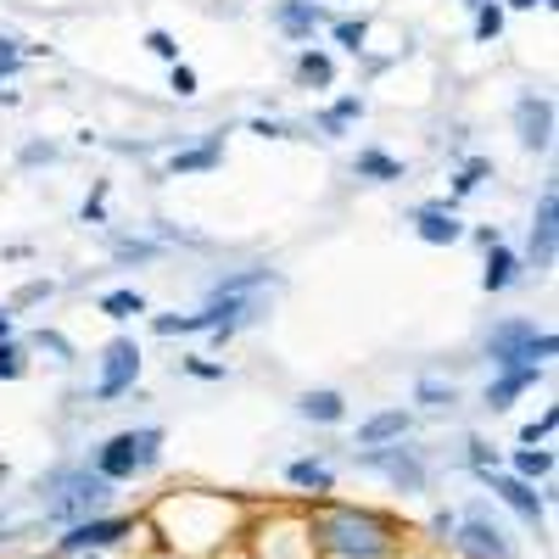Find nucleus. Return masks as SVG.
Here are the masks:
<instances>
[{"instance_id": "obj_1", "label": "nucleus", "mask_w": 559, "mask_h": 559, "mask_svg": "<svg viewBox=\"0 0 559 559\" xmlns=\"http://www.w3.org/2000/svg\"><path fill=\"white\" fill-rule=\"evenodd\" d=\"M146 532L157 537L163 554L179 559H202V554H224L236 537H247V509L224 492H168L146 509Z\"/></svg>"}, {"instance_id": "obj_2", "label": "nucleus", "mask_w": 559, "mask_h": 559, "mask_svg": "<svg viewBox=\"0 0 559 559\" xmlns=\"http://www.w3.org/2000/svg\"><path fill=\"white\" fill-rule=\"evenodd\" d=\"M302 526L313 543V559H403V521L376 503H347V498H313L302 509Z\"/></svg>"}, {"instance_id": "obj_3", "label": "nucleus", "mask_w": 559, "mask_h": 559, "mask_svg": "<svg viewBox=\"0 0 559 559\" xmlns=\"http://www.w3.org/2000/svg\"><path fill=\"white\" fill-rule=\"evenodd\" d=\"M112 503H118V487L90 471V459L51 464V471L34 481V515L45 526H73L84 515H102V509H112Z\"/></svg>"}, {"instance_id": "obj_4", "label": "nucleus", "mask_w": 559, "mask_h": 559, "mask_svg": "<svg viewBox=\"0 0 559 559\" xmlns=\"http://www.w3.org/2000/svg\"><path fill=\"white\" fill-rule=\"evenodd\" d=\"M163 448H168V431L163 426H123L112 437H102L90 448V471L107 476L112 487H129V481H146L163 471Z\"/></svg>"}, {"instance_id": "obj_5", "label": "nucleus", "mask_w": 559, "mask_h": 559, "mask_svg": "<svg viewBox=\"0 0 559 559\" xmlns=\"http://www.w3.org/2000/svg\"><path fill=\"white\" fill-rule=\"evenodd\" d=\"M481 358L492 369H548L559 358V336L548 331V324L526 319V313H503L481 336Z\"/></svg>"}, {"instance_id": "obj_6", "label": "nucleus", "mask_w": 559, "mask_h": 559, "mask_svg": "<svg viewBox=\"0 0 559 559\" xmlns=\"http://www.w3.org/2000/svg\"><path fill=\"white\" fill-rule=\"evenodd\" d=\"M353 471L386 481L403 498H419V492H431V448H419L408 437L381 442V448H353Z\"/></svg>"}, {"instance_id": "obj_7", "label": "nucleus", "mask_w": 559, "mask_h": 559, "mask_svg": "<svg viewBox=\"0 0 559 559\" xmlns=\"http://www.w3.org/2000/svg\"><path fill=\"white\" fill-rule=\"evenodd\" d=\"M448 554L453 559H521V537L492 515V503L476 498V503L459 509V526H453Z\"/></svg>"}, {"instance_id": "obj_8", "label": "nucleus", "mask_w": 559, "mask_h": 559, "mask_svg": "<svg viewBox=\"0 0 559 559\" xmlns=\"http://www.w3.org/2000/svg\"><path fill=\"white\" fill-rule=\"evenodd\" d=\"M146 532V515H123V509H102V515H84V521H73V526H62V537H57V559H73V554H112V548H123L129 537H140Z\"/></svg>"}, {"instance_id": "obj_9", "label": "nucleus", "mask_w": 559, "mask_h": 559, "mask_svg": "<svg viewBox=\"0 0 559 559\" xmlns=\"http://www.w3.org/2000/svg\"><path fill=\"white\" fill-rule=\"evenodd\" d=\"M140 369H146V353H140V342L123 331L102 347L96 358V381H90V403H118L140 386Z\"/></svg>"}, {"instance_id": "obj_10", "label": "nucleus", "mask_w": 559, "mask_h": 559, "mask_svg": "<svg viewBox=\"0 0 559 559\" xmlns=\"http://www.w3.org/2000/svg\"><path fill=\"white\" fill-rule=\"evenodd\" d=\"M521 263H526V274H554V263H559V185H554V179L537 191Z\"/></svg>"}, {"instance_id": "obj_11", "label": "nucleus", "mask_w": 559, "mask_h": 559, "mask_svg": "<svg viewBox=\"0 0 559 559\" xmlns=\"http://www.w3.org/2000/svg\"><path fill=\"white\" fill-rule=\"evenodd\" d=\"M515 140H521V152H532V157H548L554 152V129H559V118H554V96L548 90H526V96H515Z\"/></svg>"}, {"instance_id": "obj_12", "label": "nucleus", "mask_w": 559, "mask_h": 559, "mask_svg": "<svg viewBox=\"0 0 559 559\" xmlns=\"http://www.w3.org/2000/svg\"><path fill=\"white\" fill-rule=\"evenodd\" d=\"M481 487H492V498L509 509V515H521V526H532V532H543L548 526V492H537L532 481H521V476H509V471H487V476H476Z\"/></svg>"}, {"instance_id": "obj_13", "label": "nucleus", "mask_w": 559, "mask_h": 559, "mask_svg": "<svg viewBox=\"0 0 559 559\" xmlns=\"http://www.w3.org/2000/svg\"><path fill=\"white\" fill-rule=\"evenodd\" d=\"M247 554H252V559H313V543H308L302 515H274V521H263Z\"/></svg>"}, {"instance_id": "obj_14", "label": "nucleus", "mask_w": 559, "mask_h": 559, "mask_svg": "<svg viewBox=\"0 0 559 559\" xmlns=\"http://www.w3.org/2000/svg\"><path fill=\"white\" fill-rule=\"evenodd\" d=\"M269 23H274V34H286L292 45H313L319 28L331 23V12H324V0H274Z\"/></svg>"}, {"instance_id": "obj_15", "label": "nucleus", "mask_w": 559, "mask_h": 559, "mask_svg": "<svg viewBox=\"0 0 559 559\" xmlns=\"http://www.w3.org/2000/svg\"><path fill=\"white\" fill-rule=\"evenodd\" d=\"M414 236L426 247H459L464 241V218H459V202L437 197V202H419L414 207Z\"/></svg>"}, {"instance_id": "obj_16", "label": "nucleus", "mask_w": 559, "mask_h": 559, "mask_svg": "<svg viewBox=\"0 0 559 559\" xmlns=\"http://www.w3.org/2000/svg\"><path fill=\"white\" fill-rule=\"evenodd\" d=\"M543 376H548V369H492V381H487V392H481V408H487V414H509Z\"/></svg>"}, {"instance_id": "obj_17", "label": "nucleus", "mask_w": 559, "mask_h": 559, "mask_svg": "<svg viewBox=\"0 0 559 559\" xmlns=\"http://www.w3.org/2000/svg\"><path fill=\"white\" fill-rule=\"evenodd\" d=\"M397 437H414V408H376L369 419H358L353 431V448H381V442H397Z\"/></svg>"}, {"instance_id": "obj_18", "label": "nucleus", "mask_w": 559, "mask_h": 559, "mask_svg": "<svg viewBox=\"0 0 559 559\" xmlns=\"http://www.w3.org/2000/svg\"><path fill=\"white\" fill-rule=\"evenodd\" d=\"M286 487L297 492V498H331L336 492V464L331 459H319V453H308V459H292L286 464Z\"/></svg>"}, {"instance_id": "obj_19", "label": "nucleus", "mask_w": 559, "mask_h": 559, "mask_svg": "<svg viewBox=\"0 0 559 559\" xmlns=\"http://www.w3.org/2000/svg\"><path fill=\"white\" fill-rule=\"evenodd\" d=\"M521 280H526V263H521V252L509 247V241H498L492 252H481V292H487V297L515 292Z\"/></svg>"}, {"instance_id": "obj_20", "label": "nucleus", "mask_w": 559, "mask_h": 559, "mask_svg": "<svg viewBox=\"0 0 559 559\" xmlns=\"http://www.w3.org/2000/svg\"><path fill=\"white\" fill-rule=\"evenodd\" d=\"M224 163V134H207L202 146H179L163 157V174L168 179H185V174H213Z\"/></svg>"}, {"instance_id": "obj_21", "label": "nucleus", "mask_w": 559, "mask_h": 559, "mask_svg": "<svg viewBox=\"0 0 559 559\" xmlns=\"http://www.w3.org/2000/svg\"><path fill=\"white\" fill-rule=\"evenodd\" d=\"M297 419H308V426H342L347 419V397L336 392V386H308V392H297Z\"/></svg>"}, {"instance_id": "obj_22", "label": "nucleus", "mask_w": 559, "mask_h": 559, "mask_svg": "<svg viewBox=\"0 0 559 559\" xmlns=\"http://www.w3.org/2000/svg\"><path fill=\"white\" fill-rule=\"evenodd\" d=\"M364 112H369L364 96H336L331 107H319V112H313V129H319V140H347L353 123H358Z\"/></svg>"}, {"instance_id": "obj_23", "label": "nucleus", "mask_w": 559, "mask_h": 559, "mask_svg": "<svg viewBox=\"0 0 559 559\" xmlns=\"http://www.w3.org/2000/svg\"><path fill=\"white\" fill-rule=\"evenodd\" d=\"M292 79L302 90H336V57L324 51V45H302L297 62H292Z\"/></svg>"}, {"instance_id": "obj_24", "label": "nucleus", "mask_w": 559, "mask_h": 559, "mask_svg": "<svg viewBox=\"0 0 559 559\" xmlns=\"http://www.w3.org/2000/svg\"><path fill=\"white\" fill-rule=\"evenodd\" d=\"M353 174L369 179V185H397V179H408V163L392 157V152H381V146H364V152L353 157Z\"/></svg>"}, {"instance_id": "obj_25", "label": "nucleus", "mask_w": 559, "mask_h": 559, "mask_svg": "<svg viewBox=\"0 0 559 559\" xmlns=\"http://www.w3.org/2000/svg\"><path fill=\"white\" fill-rule=\"evenodd\" d=\"M274 286H280V274L252 263V269H236V274H218L207 297H241V292H274Z\"/></svg>"}, {"instance_id": "obj_26", "label": "nucleus", "mask_w": 559, "mask_h": 559, "mask_svg": "<svg viewBox=\"0 0 559 559\" xmlns=\"http://www.w3.org/2000/svg\"><path fill=\"white\" fill-rule=\"evenodd\" d=\"M218 324V313L202 302L197 313H152V336H207Z\"/></svg>"}, {"instance_id": "obj_27", "label": "nucleus", "mask_w": 559, "mask_h": 559, "mask_svg": "<svg viewBox=\"0 0 559 559\" xmlns=\"http://www.w3.org/2000/svg\"><path fill=\"white\" fill-rule=\"evenodd\" d=\"M509 476H521L532 487H548L554 481V448H515L509 453Z\"/></svg>"}, {"instance_id": "obj_28", "label": "nucleus", "mask_w": 559, "mask_h": 559, "mask_svg": "<svg viewBox=\"0 0 559 559\" xmlns=\"http://www.w3.org/2000/svg\"><path fill=\"white\" fill-rule=\"evenodd\" d=\"M492 179V157H464L453 174H448V202H464V197H476L481 185Z\"/></svg>"}, {"instance_id": "obj_29", "label": "nucleus", "mask_w": 559, "mask_h": 559, "mask_svg": "<svg viewBox=\"0 0 559 559\" xmlns=\"http://www.w3.org/2000/svg\"><path fill=\"white\" fill-rule=\"evenodd\" d=\"M112 324H129V319H140V313H152V302H146V292H134V286H112V292H102V302H96Z\"/></svg>"}, {"instance_id": "obj_30", "label": "nucleus", "mask_w": 559, "mask_h": 559, "mask_svg": "<svg viewBox=\"0 0 559 559\" xmlns=\"http://www.w3.org/2000/svg\"><path fill=\"white\" fill-rule=\"evenodd\" d=\"M28 353H45L57 369H73V364H79V347H73L62 331H51V324H39V331L28 336Z\"/></svg>"}, {"instance_id": "obj_31", "label": "nucleus", "mask_w": 559, "mask_h": 559, "mask_svg": "<svg viewBox=\"0 0 559 559\" xmlns=\"http://www.w3.org/2000/svg\"><path fill=\"white\" fill-rule=\"evenodd\" d=\"M414 403L431 408V414H448V408H459V386L442 381V376H419L414 381Z\"/></svg>"}, {"instance_id": "obj_32", "label": "nucleus", "mask_w": 559, "mask_h": 559, "mask_svg": "<svg viewBox=\"0 0 559 559\" xmlns=\"http://www.w3.org/2000/svg\"><path fill=\"white\" fill-rule=\"evenodd\" d=\"M324 28H331L336 51H347V57H364L369 51V17H331Z\"/></svg>"}, {"instance_id": "obj_33", "label": "nucleus", "mask_w": 559, "mask_h": 559, "mask_svg": "<svg viewBox=\"0 0 559 559\" xmlns=\"http://www.w3.org/2000/svg\"><path fill=\"white\" fill-rule=\"evenodd\" d=\"M163 258V236H118L112 241V263H157Z\"/></svg>"}, {"instance_id": "obj_34", "label": "nucleus", "mask_w": 559, "mask_h": 559, "mask_svg": "<svg viewBox=\"0 0 559 559\" xmlns=\"http://www.w3.org/2000/svg\"><path fill=\"white\" fill-rule=\"evenodd\" d=\"M464 471L471 476H487V471H503V459L487 437H464Z\"/></svg>"}, {"instance_id": "obj_35", "label": "nucleus", "mask_w": 559, "mask_h": 559, "mask_svg": "<svg viewBox=\"0 0 559 559\" xmlns=\"http://www.w3.org/2000/svg\"><path fill=\"white\" fill-rule=\"evenodd\" d=\"M28 364H34L28 342H17V336L0 342V381H23V376H28Z\"/></svg>"}, {"instance_id": "obj_36", "label": "nucleus", "mask_w": 559, "mask_h": 559, "mask_svg": "<svg viewBox=\"0 0 559 559\" xmlns=\"http://www.w3.org/2000/svg\"><path fill=\"white\" fill-rule=\"evenodd\" d=\"M23 62H28V45L17 34H0V84H12L23 73Z\"/></svg>"}, {"instance_id": "obj_37", "label": "nucleus", "mask_w": 559, "mask_h": 559, "mask_svg": "<svg viewBox=\"0 0 559 559\" xmlns=\"http://www.w3.org/2000/svg\"><path fill=\"white\" fill-rule=\"evenodd\" d=\"M107 197H112V185H107V179L90 185V197L79 202V224H107Z\"/></svg>"}, {"instance_id": "obj_38", "label": "nucleus", "mask_w": 559, "mask_h": 559, "mask_svg": "<svg viewBox=\"0 0 559 559\" xmlns=\"http://www.w3.org/2000/svg\"><path fill=\"white\" fill-rule=\"evenodd\" d=\"M179 369H185L191 381H229V364H224V358H202V353L179 358Z\"/></svg>"}, {"instance_id": "obj_39", "label": "nucleus", "mask_w": 559, "mask_h": 559, "mask_svg": "<svg viewBox=\"0 0 559 559\" xmlns=\"http://www.w3.org/2000/svg\"><path fill=\"white\" fill-rule=\"evenodd\" d=\"M554 426H559V408H543L537 419H526V426H521V448H548Z\"/></svg>"}, {"instance_id": "obj_40", "label": "nucleus", "mask_w": 559, "mask_h": 559, "mask_svg": "<svg viewBox=\"0 0 559 559\" xmlns=\"http://www.w3.org/2000/svg\"><path fill=\"white\" fill-rule=\"evenodd\" d=\"M51 297H57V280H28V286H17V292H12V302H7V308L17 313V308H39V302H51Z\"/></svg>"}, {"instance_id": "obj_41", "label": "nucleus", "mask_w": 559, "mask_h": 559, "mask_svg": "<svg viewBox=\"0 0 559 559\" xmlns=\"http://www.w3.org/2000/svg\"><path fill=\"white\" fill-rule=\"evenodd\" d=\"M503 17H509V12H503V0H487V7H476V39L492 45V39L503 34Z\"/></svg>"}, {"instance_id": "obj_42", "label": "nucleus", "mask_w": 559, "mask_h": 559, "mask_svg": "<svg viewBox=\"0 0 559 559\" xmlns=\"http://www.w3.org/2000/svg\"><path fill=\"white\" fill-rule=\"evenodd\" d=\"M168 90H174L179 102L202 96V79H197V68H191V62H168Z\"/></svg>"}, {"instance_id": "obj_43", "label": "nucleus", "mask_w": 559, "mask_h": 559, "mask_svg": "<svg viewBox=\"0 0 559 559\" xmlns=\"http://www.w3.org/2000/svg\"><path fill=\"white\" fill-rule=\"evenodd\" d=\"M453 526H459V509H437V515L426 521V543L442 554V548L453 543Z\"/></svg>"}, {"instance_id": "obj_44", "label": "nucleus", "mask_w": 559, "mask_h": 559, "mask_svg": "<svg viewBox=\"0 0 559 559\" xmlns=\"http://www.w3.org/2000/svg\"><path fill=\"white\" fill-rule=\"evenodd\" d=\"M62 157V146H51V140H28V146L17 152V168H51Z\"/></svg>"}, {"instance_id": "obj_45", "label": "nucleus", "mask_w": 559, "mask_h": 559, "mask_svg": "<svg viewBox=\"0 0 559 559\" xmlns=\"http://www.w3.org/2000/svg\"><path fill=\"white\" fill-rule=\"evenodd\" d=\"M146 51H152L157 62H185V57H179V39H174L168 28H146Z\"/></svg>"}, {"instance_id": "obj_46", "label": "nucleus", "mask_w": 559, "mask_h": 559, "mask_svg": "<svg viewBox=\"0 0 559 559\" xmlns=\"http://www.w3.org/2000/svg\"><path fill=\"white\" fill-rule=\"evenodd\" d=\"M464 241H471L476 252H492V247L503 241V229H498V224H476V229H464Z\"/></svg>"}, {"instance_id": "obj_47", "label": "nucleus", "mask_w": 559, "mask_h": 559, "mask_svg": "<svg viewBox=\"0 0 559 559\" xmlns=\"http://www.w3.org/2000/svg\"><path fill=\"white\" fill-rule=\"evenodd\" d=\"M247 129H252L258 140H292V123H280V118H252Z\"/></svg>"}, {"instance_id": "obj_48", "label": "nucleus", "mask_w": 559, "mask_h": 559, "mask_svg": "<svg viewBox=\"0 0 559 559\" xmlns=\"http://www.w3.org/2000/svg\"><path fill=\"white\" fill-rule=\"evenodd\" d=\"M559 0H503V12H554Z\"/></svg>"}, {"instance_id": "obj_49", "label": "nucleus", "mask_w": 559, "mask_h": 559, "mask_svg": "<svg viewBox=\"0 0 559 559\" xmlns=\"http://www.w3.org/2000/svg\"><path fill=\"white\" fill-rule=\"evenodd\" d=\"M0 258H7V263H28L34 247H28V241H12V247H0Z\"/></svg>"}, {"instance_id": "obj_50", "label": "nucleus", "mask_w": 559, "mask_h": 559, "mask_svg": "<svg viewBox=\"0 0 559 559\" xmlns=\"http://www.w3.org/2000/svg\"><path fill=\"white\" fill-rule=\"evenodd\" d=\"M7 336H17V319H12V308H0V342Z\"/></svg>"}, {"instance_id": "obj_51", "label": "nucleus", "mask_w": 559, "mask_h": 559, "mask_svg": "<svg viewBox=\"0 0 559 559\" xmlns=\"http://www.w3.org/2000/svg\"><path fill=\"white\" fill-rule=\"evenodd\" d=\"M7 481H12V464H7V459H0V487H7Z\"/></svg>"}, {"instance_id": "obj_52", "label": "nucleus", "mask_w": 559, "mask_h": 559, "mask_svg": "<svg viewBox=\"0 0 559 559\" xmlns=\"http://www.w3.org/2000/svg\"><path fill=\"white\" fill-rule=\"evenodd\" d=\"M7 559H57V554H7Z\"/></svg>"}, {"instance_id": "obj_53", "label": "nucleus", "mask_w": 559, "mask_h": 559, "mask_svg": "<svg viewBox=\"0 0 559 559\" xmlns=\"http://www.w3.org/2000/svg\"><path fill=\"white\" fill-rule=\"evenodd\" d=\"M464 7H471V12H476V7H487V0H464Z\"/></svg>"}, {"instance_id": "obj_54", "label": "nucleus", "mask_w": 559, "mask_h": 559, "mask_svg": "<svg viewBox=\"0 0 559 559\" xmlns=\"http://www.w3.org/2000/svg\"><path fill=\"white\" fill-rule=\"evenodd\" d=\"M73 559H102V554H73Z\"/></svg>"}, {"instance_id": "obj_55", "label": "nucleus", "mask_w": 559, "mask_h": 559, "mask_svg": "<svg viewBox=\"0 0 559 559\" xmlns=\"http://www.w3.org/2000/svg\"><path fill=\"white\" fill-rule=\"evenodd\" d=\"M163 559H179V554H163Z\"/></svg>"}, {"instance_id": "obj_56", "label": "nucleus", "mask_w": 559, "mask_h": 559, "mask_svg": "<svg viewBox=\"0 0 559 559\" xmlns=\"http://www.w3.org/2000/svg\"><path fill=\"white\" fill-rule=\"evenodd\" d=\"M426 559H442V554H426Z\"/></svg>"}]
</instances>
